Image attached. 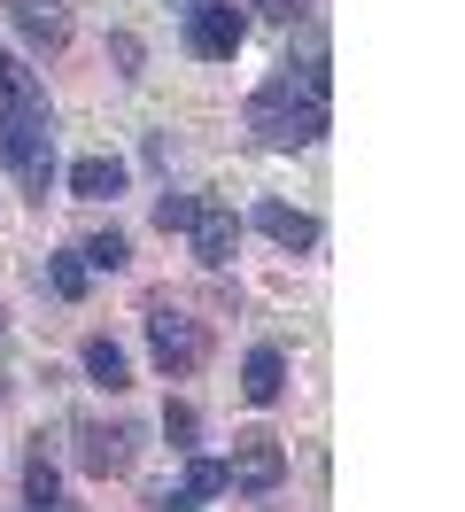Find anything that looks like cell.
Listing matches in <instances>:
<instances>
[{
    "label": "cell",
    "instance_id": "obj_1",
    "mask_svg": "<svg viewBox=\"0 0 465 512\" xmlns=\"http://www.w3.org/2000/svg\"><path fill=\"white\" fill-rule=\"evenodd\" d=\"M248 132H256L264 148H310V140L326 132V63L310 55L303 70L272 78L264 94L248 101Z\"/></svg>",
    "mask_w": 465,
    "mask_h": 512
},
{
    "label": "cell",
    "instance_id": "obj_2",
    "mask_svg": "<svg viewBox=\"0 0 465 512\" xmlns=\"http://www.w3.org/2000/svg\"><path fill=\"white\" fill-rule=\"evenodd\" d=\"M0 163H8L31 194H47V179H55V132L24 125V117H0Z\"/></svg>",
    "mask_w": 465,
    "mask_h": 512
},
{
    "label": "cell",
    "instance_id": "obj_3",
    "mask_svg": "<svg viewBox=\"0 0 465 512\" xmlns=\"http://www.w3.org/2000/svg\"><path fill=\"white\" fill-rule=\"evenodd\" d=\"M241 39H248V24H241V8H233V0H194L186 47H194L202 63H233V55H241Z\"/></svg>",
    "mask_w": 465,
    "mask_h": 512
},
{
    "label": "cell",
    "instance_id": "obj_4",
    "mask_svg": "<svg viewBox=\"0 0 465 512\" xmlns=\"http://www.w3.org/2000/svg\"><path fill=\"white\" fill-rule=\"evenodd\" d=\"M148 342H155V365H163L171 381L202 365V326H194V319H179L171 303H148Z\"/></svg>",
    "mask_w": 465,
    "mask_h": 512
},
{
    "label": "cell",
    "instance_id": "obj_5",
    "mask_svg": "<svg viewBox=\"0 0 465 512\" xmlns=\"http://www.w3.org/2000/svg\"><path fill=\"white\" fill-rule=\"evenodd\" d=\"M287 481V450L272 435H241L233 443V466H225V489H248V497H272Z\"/></svg>",
    "mask_w": 465,
    "mask_h": 512
},
{
    "label": "cell",
    "instance_id": "obj_6",
    "mask_svg": "<svg viewBox=\"0 0 465 512\" xmlns=\"http://www.w3.org/2000/svg\"><path fill=\"white\" fill-rule=\"evenodd\" d=\"M186 233H194V256H202L210 272H217V264H233V249H241V218H233L225 202H202Z\"/></svg>",
    "mask_w": 465,
    "mask_h": 512
},
{
    "label": "cell",
    "instance_id": "obj_7",
    "mask_svg": "<svg viewBox=\"0 0 465 512\" xmlns=\"http://www.w3.org/2000/svg\"><path fill=\"white\" fill-rule=\"evenodd\" d=\"M70 194H78V202H109V194H124V163H117V156L70 163Z\"/></svg>",
    "mask_w": 465,
    "mask_h": 512
},
{
    "label": "cell",
    "instance_id": "obj_8",
    "mask_svg": "<svg viewBox=\"0 0 465 512\" xmlns=\"http://www.w3.org/2000/svg\"><path fill=\"white\" fill-rule=\"evenodd\" d=\"M279 388H287V357H279V350H248V365H241V396H248V404H272Z\"/></svg>",
    "mask_w": 465,
    "mask_h": 512
},
{
    "label": "cell",
    "instance_id": "obj_9",
    "mask_svg": "<svg viewBox=\"0 0 465 512\" xmlns=\"http://www.w3.org/2000/svg\"><path fill=\"white\" fill-rule=\"evenodd\" d=\"M16 32H24L31 47H62V39H70V16H62L55 0H47V8H39V0H16Z\"/></svg>",
    "mask_w": 465,
    "mask_h": 512
},
{
    "label": "cell",
    "instance_id": "obj_10",
    "mask_svg": "<svg viewBox=\"0 0 465 512\" xmlns=\"http://www.w3.org/2000/svg\"><path fill=\"white\" fill-rule=\"evenodd\" d=\"M78 466H86V474H117L124 466V427H78Z\"/></svg>",
    "mask_w": 465,
    "mask_h": 512
},
{
    "label": "cell",
    "instance_id": "obj_11",
    "mask_svg": "<svg viewBox=\"0 0 465 512\" xmlns=\"http://www.w3.org/2000/svg\"><path fill=\"white\" fill-rule=\"evenodd\" d=\"M256 225L272 233L279 249H310V241H318V225H310L303 210H287V202H264V210H256Z\"/></svg>",
    "mask_w": 465,
    "mask_h": 512
},
{
    "label": "cell",
    "instance_id": "obj_12",
    "mask_svg": "<svg viewBox=\"0 0 465 512\" xmlns=\"http://www.w3.org/2000/svg\"><path fill=\"white\" fill-rule=\"evenodd\" d=\"M86 373H93L101 388H124V373H132V365H124V350L109 342V334H93V342H86Z\"/></svg>",
    "mask_w": 465,
    "mask_h": 512
},
{
    "label": "cell",
    "instance_id": "obj_13",
    "mask_svg": "<svg viewBox=\"0 0 465 512\" xmlns=\"http://www.w3.org/2000/svg\"><path fill=\"white\" fill-rule=\"evenodd\" d=\"M47 288H55L62 303H78V295H86V264H78V256H47Z\"/></svg>",
    "mask_w": 465,
    "mask_h": 512
},
{
    "label": "cell",
    "instance_id": "obj_14",
    "mask_svg": "<svg viewBox=\"0 0 465 512\" xmlns=\"http://www.w3.org/2000/svg\"><path fill=\"white\" fill-rule=\"evenodd\" d=\"M24 489H31V505H55V489H62V481H55V458H47V450H39V458L24 466Z\"/></svg>",
    "mask_w": 465,
    "mask_h": 512
},
{
    "label": "cell",
    "instance_id": "obj_15",
    "mask_svg": "<svg viewBox=\"0 0 465 512\" xmlns=\"http://www.w3.org/2000/svg\"><path fill=\"white\" fill-rule=\"evenodd\" d=\"M194 210H202L194 194H163V202H155V225H163V233H186V225H194Z\"/></svg>",
    "mask_w": 465,
    "mask_h": 512
},
{
    "label": "cell",
    "instance_id": "obj_16",
    "mask_svg": "<svg viewBox=\"0 0 465 512\" xmlns=\"http://www.w3.org/2000/svg\"><path fill=\"white\" fill-rule=\"evenodd\" d=\"M78 256H86L93 272H117V264H124V233H93V241H86Z\"/></svg>",
    "mask_w": 465,
    "mask_h": 512
},
{
    "label": "cell",
    "instance_id": "obj_17",
    "mask_svg": "<svg viewBox=\"0 0 465 512\" xmlns=\"http://www.w3.org/2000/svg\"><path fill=\"white\" fill-rule=\"evenodd\" d=\"M163 435L171 450H194V404H163Z\"/></svg>",
    "mask_w": 465,
    "mask_h": 512
},
{
    "label": "cell",
    "instance_id": "obj_18",
    "mask_svg": "<svg viewBox=\"0 0 465 512\" xmlns=\"http://www.w3.org/2000/svg\"><path fill=\"white\" fill-rule=\"evenodd\" d=\"M186 481H194V497H217V489H225V466H217V458H194Z\"/></svg>",
    "mask_w": 465,
    "mask_h": 512
},
{
    "label": "cell",
    "instance_id": "obj_19",
    "mask_svg": "<svg viewBox=\"0 0 465 512\" xmlns=\"http://www.w3.org/2000/svg\"><path fill=\"white\" fill-rule=\"evenodd\" d=\"M155 512H194V497H179V489H155Z\"/></svg>",
    "mask_w": 465,
    "mask_h": 512
},
{
    "label": "cell",
    "instance_id": "obj_20",
    "mask_svg": "<svg viewBox=\"0 0 465 512\" xmlns=\"http://www.w3.org/2000/svg\"><path fill=\"white\" fill-rule=\"evenodd\" d=\"M248 8H264V16H279V24L295 16V0H248Z\"/></svg>",
    "mask_w": 465,
    "mask_h": 512
}]
</instances>
